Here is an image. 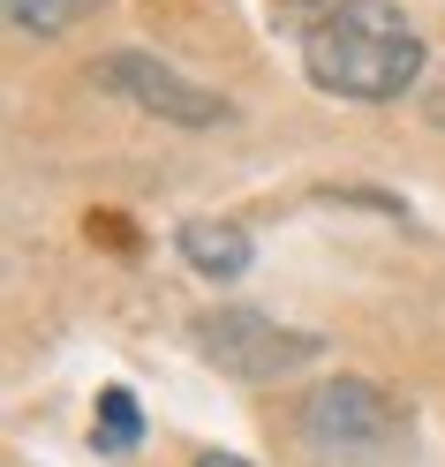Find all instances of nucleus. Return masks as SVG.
I'll use <instances>...</instances> for the list:
<instances>
[{"label":"nucleus","mask_w":445,"mask_h":467,"mask_svg":"<svg viewBox=\"0 0 445 467\" xmlns=\"http://www.w3.org/2000/svg\"><path fill=\"white\" fill-rule=\"evenodd\" d=\"M302 76L355 106H393L423 76V38L393 0H324L302 23Z\"/></svg>","instance_id":"nucleus-1"},{"label":"nucleus","mask_w":445,"mask_h":467,"mask_svg":"<svg viewBox=\"0 0 445 467\" xmlns=\"http://www.w3.org/2000/svg\"><path fill=\"white\" fill-rule=\"evenodd\" d=\"M189 339H196V355L212 362V369L242 377V385H280V377L310 369L324 355L317 332H294V325L257 317V309H204L196 325H189Z\"/></svg>","instance_id":"nucleus-2"},{"label":"nucleus","mask_w":445,"mask_h":467,"mask_svg":"<svg viewBox=\"0 0 445 467\" xmlns=\"http://www.w3.org/2000/svg\"><path fill=\"white\" fill-rule=\"evenodd\" d=\"M99 83L113 99H129V106H143V113H159V121H174V129H219L227 121V99L219 91H204V83H189L182 68H166L159 53H106L99 61Z\"/></svg>","instance_id":"nucleus-3"},{"label":"nucleus","mask_w":445,"mask_h":467,"mask_svg":"<svg viewBox=\"0 0 445 467\" xmlns=\"http://www.w3.org/2000/svg\"><path fill=\"white\" fill-rule=\"evenodd\" d=\"M302 437L317 452H377V445H393L400 437V407L385 400L370 377H340V385H324V392H310V407H302Z\"/></svg>","instance_id":"nucleus-4"},{"label":"nucleus","mask_w":445,"mask_h":467,"mask_svg":"<svg viewBox=\"0 0 445 467\" xmlns=\"http://www.w3.org/2000/svg\"><path fill=\"white\" fill-rule=\"evenodd\" d=\"M174 249H182V265L196 279H242L249 272V226H234V219H182V234H174Z\"/></svg>","instance_id":"nucleus-5"},{"label":"nucleus","mask_w":445,"mask_h":467,"mask_svg":"<svg viewBox=\"0 0 445 467\" xmlns=\"http://www.w3.org/2000/svg\"><path fill=\"white\" fill-rule=\"evenodd\" d=\"M136 437H143V407L129 385H106L99 392V422H91V445L99 452H136Z\"/></svg>","instance_id":"nucleus-6"},{"label":"nucleus","mask_w":445,"mask_h":467,"mask_svg":"<svg viewBox=\"0 0 445 467\" xmlns=\"http://www.w3.org/2000/svg\"><path fill=\"white\" fill-rule=\"evenodd\" d=\"M8 8V31L16 38H61L76 16H91L99 0H0Z\"/></svg>","instance_id":"nucleus-7"},{"label":"nucleus","mask_w":445,"mask_h":467,"mask_svg":"<svg viewBox=\"0 0 445 467\" xmlns=\"http://www.w3.org/2000/svg\"><path fill=\"white\" fill-rule=\"evenodd\" d=\"M189 467H249V460H242V452H196Z\"/></svg>","instance_id":"nucleus-8"}]
</instances>
